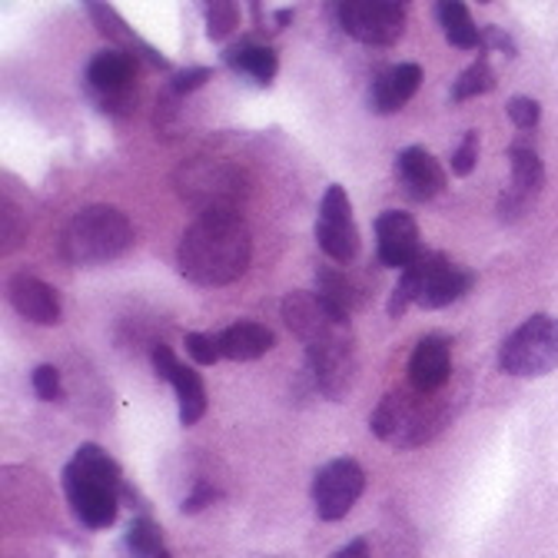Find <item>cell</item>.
<instances>
[{
  "instance_id": "cell-1",
  "label": "cell",
  "mask_w": 558,
  "mask_h": 558,
  "mask_svg": "<svg viewBox=\"0 0 558 558\" xmlns=\"http://www.w3.org/2000/svg\"><path fill=\"white\" fill-rule=\"evenodd\" d=\"M253 233L240 214H199L180 236L177 266L183 279L203 290H220L246 276Z\"/></svg>"
},
{
  "instance_id": "cell-2",
  "label": "cell",
  "mask_w": 558,
  "mask_h": 558,
  "mask_svg": "<svg viewBox=\"0 0 558 558\" xmlns=\"http://www.w3.org/2000/svg\"><path fill=\"white\" fill-rule=\"evenodd\" d=\"M63 496L81 525L94 532L110 529L123 499V475L117 459L94 442L81 446L63 469Z\"/></svg>"
},
{
  "instance_id": "cell-3",
  "label": "cell",
  "mask_w": 558,
  "mask_h": 558,
  "mask_svg": "<svg viewBox=\"0 0 558 558\" xmlns=\"http://www.w3.org/2000/svg\"><path fill=\"white\" fill-rule=\"evenodd\" d=\"M449 426V405L436 396L409 389H389L369 415L376 439L392 449H418Z\"/></svg>"
},
{
  "instance_id": "cell-4",
  "label": "cell",
  "mask_w": 558,
  "mask_h": 558,
  "mask_svg": "<svg viewBox=\"0 0 558 558\" xmlns=\"http://www.w3.org/2000/svg\"><path fill=\"white\" fill-rule=\"evenodd\" d=\"M136 240V230L123 209L110 203H90L70 217L60 236V256L70 266H104L123 256Z\"/></svg>"
},
{
  "instance_id": "cell-5",
  "label": "cell",
  "mask_w": 558,
  "mask_h": 558,
  "mask_svg": "<svg viewBox=\"0 0 558 558\" xmlns=\"http://www.w3.org/2000/svg\"><path fill=\"white\" fill-rule=\"evenodd\" d=\"M177 196L199 214H240L250 196V177L227 157H190L173 170Z\"/></svg>"
},
{
  "instance_id": "cell-6",
  "label": "cell",
  "mask_w": 558,
  "mask_h": 558,
  "mask_svg": "<svg viewBox=\"0 0 558 558\" xmlns=\"http://www.w3.org/2000/svg\"><path fill=\"white\" fill-rule=\"evenodd\" d=\"M475 283V272L452 263L446 253H423L412 266L399 272V283L389 296V316H405L409 306L423 310H442L456 300H462Z\"/></svg>"
},
{
  "instance_id": "cell-7",
  "label": "cell",
  "mask_w": 558,
  "mask_h": 558,
  "mask_svg": "<svg viewBox=\"0 0 558 558\" xmlns=\"http://www.w3.org/2000/svg\"><path fill=\"white\" fill-rule=\"evenodd\" d=\"M306 363H310L316 392L326 396L329 402H342L360 379L353 326L342 323L332 332H326L323 339H316L313 345H306Z\"/></svg>"
},
{
  "instance_id": "cell-8",
  "label": "cell",
  "mask_w": 558,
  "mask_h": 558,
  "mask_svg": "<svg viewBox=\"0 0 558 558\" xmlns=\"http://www.w3.org/2000/svg\"><path fill=\"white\" fill-rule=\"evenodd\" d=\"M558 366V319L532 316L525 319L499 349V369L519 379L548 376Z\"/></svg>"
},
{
  "instance_id": "cell-9",
  "label": "cell",
  "mask_w": 558,
  "mask_h": 558,
  "mask_svg": "<svg viewBox=\"0 0 558 558\" xmlns=\"http://www.w3.org/2000/svg\"><path fill=\"white\" fill-rule=\"evenodd\" d=\"M140 57L123 47H104L87 63V90L104 113L123 117L136 107Z\"/></svg>"
},
{
  "instance_id": "cell-10",
  "label": "cell",
  "mask_w": 558,
  "mask_h": 558,
  "mask_svg": "<svg viewBox=\"0 0 558 558\" xmlns=\"http://www.w3.org/2000/svg\"><path fill=\"white\" fill-rule=\"evenodd\" d=\"M409 0H339L336 17L339 27L366 44V47H392L405 34Z\"/></svg>"
},
{
  "instance_id": "cell-11",
  "label": "cell",
  "mask_w": 558,
  "mask_h": 558,
  "mask_svg": "<svg viewBox=\"0 0 558 558\" xmlns=\"http://www.w3.org/2000/svg\"><path fill=\"white\" fill-rule=\"evenodd\" d=\"M366 488V472L356 459H332L313 478V509L323 522H339L356 509Z\"/></svg>"
},
{
  "instance_id": "cell-12",
  "label": "cell",
  "mask_w": 558,
  "mask_h": 558,
  "mask_svg": "<svg viewBox=\"0 0 558 558\" xmlns=\"http://www.w3.org/2000/svg\"><path fill=\"white\" fill-rule=\"evenodd\" d=\"M316 243L332 263H353L363 250L360 227L353 217V203L339 183H329L319 199V217H316Z\"/></svg>"
},
{
  "instance_id": "cell-13",
  "label": "cell",
  "mask_w": 558,
  "mask_h": 558,
  "mask_svg": "<svg viewBox=\"0 0 558 558\" xmlns=\"http://www.w3.org/2000/svg\"><path fill=\"white\" fill-rule=\"evenodd\" d=\"M509 163H512V183L499 193V220L519 223L522 217L532 214L538 193L545 190V163L525 144L509 147Z\"/></svg>"
},
{
  "instance_id": "cell-14",
  "label": "cell",
  "mask_w": 558,
  "mask_h": 558,
  "mask_svg": "<svg viewBox=\"0 0 558 558\" xmlns=\"http://www.w3.org/2000/svg\"><path fill=\"white\" fill-rule=\"evenodd\" d=\"M283 323L287 329L303 342L313 345L316 339H323L326 332H332L336 326L349 323V313L336 310L329 300H323L319 293L310 290H296L290 296H283Z\"/></svg>"
},
{
  "instance_id": "cell-15",
  "label": "cell",
  "mask_w": 558,
  "mask_h": 558,
  "mask_svg": "<svg viewBox=\"0 0 558 558\" xmlns=\"http://www.w3.org/2000/svg\"><path fill=\"white\" fill-rule=\"evenodd\" d=\"M376 256L386 269H399V272L423 256L418 223L412 214H405V209H386V214L376 217Z\"/></svg>"
},
{
  "instance_id": "cell-16",
  "label": "cell",
  "mask_w": 558,
  "mask_h": 558,
  "mask_svg": "<svg viewBox=\"0 0 558 558\" xmlns=\"http://www.w3.org/2000/svg\"><path fill=\"white\" fill-rule=\"evenodd\" d=\"M452 379V349L449 339L439 332H429L415 342L412 356H409V386L415 392L436 396L449 386Z\"/></svg>"
},
{
  "instance_id": "cell-17",
  "label": "cell",
  "mask_w": 558,
  "mask_h": 558,
  "mask_svg": "<svg viewBox=\"0 0 558 558\" xmlns=\"http://www.w3.org/2000/svg\"><path fill=\"white\" fill-rule=\"evenodd\" d=\"M11 306L34 326H57L63 319V303L60 293L47 283V279L34 272H17L8 287Z\"/></svg>"
},
{
  "instance_id": "cell-18",
  "label": "cell",
  "mask_w": 558,
  "mask_h": 558,
  "mask_svg": "<svg viewBox=\"0 0 558 558\" xmlns=\"http://www.w3.org/2000/svg\"><path fill=\"white\" fill-rule=\"evenodd\" d=\"M396 180L415 203H429L446 190V170L426 147H405L396 157Z\"/></svg>"
},
{
  "instance_id": "cell-19",
  "label": "cell",
  "mask_w": 558,
  "mask_h": 558,
  "mask_svg": "<svg viewBox=\"0 0 558 558\" xmlns=\"http://www.w3.org/2000/svg\"><path fill=\"white\" fill-rule=\"evenodd\" d=\"M84 8H87L94 27L100 31V37H107L113 47H123V50L136 53L140 60H147L150 66L167 70V74L173 70V63H170L157 47H150L144 37H136V31H130V24L117 14V8L110 4V0H84Z\"/></svg>"
},
{
  "instance_id": "cell-20",
  "label": "cell",
  "mask_w": 558,
  "mask_h": 558,
  "mask_svg": "<svg viewBox=\"0 0 558 558\" xmlns=\"http://www.w3.org/2000/svg\"><path fill=\"white\" fill-rule=\"evenodd\" d=\"M418 84H423V66H418V63H396V66H386L383 74L373 81L369 104H373V110L383 113V117H386V113H396V110H402V107L415 97Z\"/></svg>"
},
{
  "instance_id": "cell-21",
  "label": "cell",
  "mask_w": 558,
  "mask_h": 558,
  "mask_svg": "<svg viewBox=\"0 0 558 558\" xmlns=\"http://www.w3.org/2000/svg\"><path fill=\"white\" fill-rule=\"evenodd\" d=\"M217 339H220L223 360H233V363L259 360V356H266L269 349L276 345V332L269 326H263V323H253V319L227 326L223 332H217Z\"/></svg>"
},
{
  "instance_id": "cell-22",
  "label": "cell",
  "mask_w": 558,
  "mask_h": 558,
  "mask_svg": "<svg viewBox=\"0 0 558 558\" xmlns=\"http://www.w3.org/2000/svg\"><path fill=\"white\" fill-rule=\"evenodd\" d=\"M223 63L236 74L250 77L256 87H269L279 74V57L272 47L266 44H256V40H240L233 47L223 50Z\"/></svg>"
},
{
  "instance_id": "cell-23",
  "label": "cell",
  "mask_w": 558,
  "mask_h": 558,
  "mask_svg": "<svg viewBox=\"0 0 558 558\" xmlns=\"http://www.w3.org/2000/svg\"><path fill=\"white\" fill-rule=\"evenodd\" d=\"M436 17L446 34V40L459 50H478L482 47V31L475 27L469 8L462 0H436Z\"/></svg>"
},
{
  "instance_id": "cell-24",
  "label": "cell",
  "mask_w": 558,
  "mask_h": 558,
  "mask_svg": "<svg viewBox=\"0 0 558 558\" xmlns=\"http://www.w3.org/2000/svg\"><path fill=\"white\" fill-rule=\"evenodd\" d=\"M173 392H177V405H180V423L183 426H196L206 415V386L199 379V373L186 363L177 366L173 379H170Z\"/></svg>"
},
{
  "instance_id": "cell-25",
  "label": "cell",
  "mask_w": 558,
  "mask_h": 558,
  "mask_svg": "<svg viewBox=\"0 0 558 558\" xmlns=\"http://www.w3.org/2000/svg\"><path fill=\"white\" fill-rule=\"evenodd\" d=\"M488 90H496V70H493V63H488V53L478 50V57L462 70L459 81L452 84V100L462 104V100L482 97Z\"/></svg>"
},
{
  "instance_id": "cell-26",
  "label": "cell",
  "mask_w": 558,
  "mask_h": 558,
  "mask_svg": "<svg viewBox=\"0 0 558 558\" xmlns=\"http://www.w3.org/2000/svg\"><path fill=\"white\" fill-rule=\"evenodd\" d=\"M167 545H163V532H160V525L150 519V515H133V522H130V529H126V551L133 555V558H157L160 551H163Z\"/></svg>"
},
{
  "instance_id": "cell-27",
  "label": "cell",
  "mask_w": 558,
  "mask_h": 558,
  "mask_svg": "<svg viewBox=\"0 0 558 558\" xmlns=\"http://www.w3.org/2000/svg\"><path fill=\"white\" fill-rule=\"evenodd\" d=\"M203 11L209 40H227L240 27V0H203Z\"/></svg>"
},
{
  "instance_id": "cell-28",
  "label": "cell",
  "mask_w": 558,
  "mask_h": 558,
  "mask_svg": "<svg viewBox=\"0 0 558 558\" xmlns=\"http://www.w3.org/2000/svg\"><path fill=\"white\" fill-rule=\"evenodd\" d=\"M183 345H186V356L196 363V366H214L223 353H220V339L209 336V332H186L183 336Z\"/></svg>"
},
{
  "instance_id": "cell-29",
  "label": "cell",
  "mask_w": 558,
  "mask_h": 558,
  "mask_svg": "<svg viewBox=\"0 0 558 558\" xmlns=\"http://www.w3.org/2000/svg\"><path fill=\"white\" fill-rule=\"evenodd\" d=\"M31 386H34L37 399H44V402H60V399H63L60 369H57V366H50V363H40V366L31 373Z\"/></svg>"
},
{
  "instance_id": "cell-30",
  "label": "cell",
  "mask_w": 558,
  "mask_h": 558,
  "mask_svg": "<svg viewBox=\"0 0 558 558\" xmlns=\"http://www.w3.org/2000/svg\"><path fill=\"white\" fill-rule=\"evenodd\" d=\"M0 214H4V240H0V250L14 253L27 240V220L17 214V206L11 199H4V209H0Z\"/></svg>"
},
{
  "instance_id": "cell-31",
  "label": "cell",
  "mask_w": 558,
  "mask_h": 558,
  "mask_svg": "<svg viewBox=\"0 0 558 558\" xmlns=\"http://www.w3.org/2000/svg\"><path fill=\"white\" fill-rule=\"evenodd\" d=\"M209 81H214V70H209V66H183V70H177V74L170 77V94L173 97H186V94L199 90Z\"/></svg>"
},
{
  "instance_id": "cell-32",
  "label": "cell",
  "mask_w": 558,
  "mask_h": 558,
  "mask_svg": "<svg viewBox=\"0 0 558 558\" xmlns=\"http://www.w3.org/2000/svg\"><path fill=\"white\" fill-rule=\"evenodd\" d=\"M475 163H478V133H475V130H469V133L462 136V144L452 150L449 167H452V173H456V177H469V173L475 170Z\"/></svg>"
},
{
  "instance_id": "cell-33",
  "label": "cell",
  "mask_w": 558,
  "mask_h": 558,
  "mask_svg": "<svg viewBox=\"0 0 558 558\" xmlns=\"http://www.w3.org/2000/svg\"><path fill=\"white\" fill-rule=\"evenodd\" d=\"M509 120L519 126V130H535L538 120H542V104L535 97H512L509 107H506Z\"/></svg>"
},
{
  "instance_id": "cell-34",
  "label": "cell",
  "mask_w": 558,
  "mask_h": 558,
  "mask_svg": "<svg viewBox=\"0 0 558 558\" xmlns=\"http://www.w3.org/2000/svg\"><path fill=\"white\" fill-rule=\"evenodd\" d=\"M220 499V488L217 485H209V482H196L193 485V493L183 499V506H180V512L183 515H196V512H203V509H209Z\"/></svg>"
},
{
  "instance_id": "cell-35",
  "label": "cell",
  "mask_w": 558,
  "mask_h": 558,
  "mask_svg": "<svg viewBox=\"0 0 558 558\" xmlns=\"http://www.w3.org/2000/svg\"><path fill=\"white\" fill-rule=\"evenodd\" d=\"M150 363H154L157 379H163V383H170L173 373H177V366H180V360L173 356V349H170L167 342H157V345L150 349Z\"/></svg>"
},
{
  "instance_id": "cell-36",
  "label": "cell",
  "mask_w": 558,
  "mask_h": 558,
  "mask_svg": "<svg viewBox=\"0 0 558 558\" xmlns=\"http://www.w3.org/2000/svg\"><path fill=\"white\" fill-rule=\"evenodd\" d=\"M478 50H499V53H506V57H515L519 53V47H515V40L502 31V27H482V47Z\"/></svg>"
},
{
  "instance_id": "cell-37",
  "label": "cell",
  "mask_w": 558,
  "mask_h": 558,
  "mask_svg": "<svg viewBox=\"0 0 558 558\" xmlns=\"http://www.w3.org/2000/svg\"><path fill=\"white\" fill-rule=\"evenodd\" d=\"M293 21V11H276V27H287Z\"/></svg>"
},
{
  "instance_id": "cell-38",
  "label": "cell",
  "mask_w": 558,
  "mask_h": 558,
  "mask_svg": "<svg viewBox=\"0 0 558 558\" xmlns=\"http://www.w3.org/2000/svg\"><path fill=\"white\" fill-rule=\"evenodd\" d=\"M157 558H173V555H170V551H167V548H163V551H160V555H157Z\"/></svg>"
},
{
  "instance_id": "cell-39",
  "label": "cell",
  "mask_w": 558,
  "mask_h": 558,
  "mask_svg": "<svg viewBox=\"0 0 558 558\" xmlns=\"http://www.w3.org/2000/svg\"><path fill=\"white\" fill-rule=\"evenodd\" d=\"M478 4H488V0H478Z\"/></svg>"
}]
</instances>
